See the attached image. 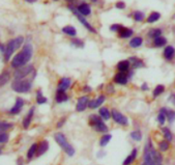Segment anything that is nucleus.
<instances>
[{
    "label": "nucleus",
    "instance_id": "nucleus-50",
    "mask_svg": "<svg viewBox=\"0 0 175 165\" xmlns=\"http://www.w3.org/2000/svg\"><path fill=\"white\" fill-rule=\"evenodd\" d=\"M84 90H85V91H90V90H91V88H90V87H88V86L86 85L85 87H84Z\"/></svg>",
    "mask_w": 175,
    "mask_h": 165
},
{
    "label": "nucleus",
    "instance_id": "nucleus-45",
    "mask_svg": "<svg viewBox=\"0 0 175 165\" xmlns=\"http://www.w3.org/2000/svg\"><path fill=\"white\" fill-rule=\"evenodd\" d=\"M115 6H116V9H125V3L123 1H119L115 4Z\"/></svg>",
    "mask_w": 175,
    "mask_h": 165
},
{
    "label": "nucleus",
    "instance_id": "nucleus-41",
    "mask_svg": "<svg viewBox=\"0 0 175 165\" xmlns=\"http://www.w3.org/2000/svg\"><path fill=\"white\" fill-rule=\"evenodd\" d=\"M168 148H169V141H167V140L161 141L160 142V150L165 152V151L168 150Z\"/></svg>",
    "mask_w": 175,
    "mask_h": 165
},
{
    "label": "nucleus",
    "instance_id": "nucleus-37",
    "mask_svg": "<svg viewBox=\"0 0 175 165\" xmlns=\"http://www.w3.org/2000/svg\"><path fill=\"white\" fill-rule=\"evenodd\" d=\"M130 137L136 141H140L142 139V134H141L140 131H134V132L130 133Z\"/></svg>",
    "mask_w": 175,
    "mask_h": 165
},
{
    "label": "nucleus",
    "instance_id": "nucleus-33",
    "mask_svg": "<svg viewBox=\"0 0 175 165\" xmlns=\"http://www.w3.org/2000/svg\"><path fill=\"white\" fill-rule=\"evenodd\" d=\"M100 115L102 116V119H106V120H108L111 117L110 111H109V110L107 109V108H101L100 109Z\"/></svg>",
    "mask_w": 175,
    "mask_h": 165
},
{
    "label": "nucleus",
    "instance_id": "nucleus-10",
    "mask_svg": "<svg viewBox=\"0 0 175 165\" xmlns=\"http://www.w3.org/2000/svg\"><path fill=\"white\" fill-rule=\"evenodd\" d=\"M88 103H89V99L88 97H81V98L78 100V103H77V106H76V109H77L78 112H81V111H84L86 109V107L88 106Z\"/></svg>",
    "mask_w": 175,
    "mask_h": 165
},
{
    "label": "nucleus",
    "instance_id": "nucleus-3",
    "mask_svg": "<svg viewBox=\"0 0 175 165\" xmlns=\"http://www.w3.org/2000/svg\"><path fill=\"white\" fill-rule=\"evenodd\" d=\"M23 42H24V38H23V36H18V38H12V40H10L9 43H7L4 50L5 61H9L10 57H12V55L14 54V52L16 50H18V49L23 45Z\"/></svg>",
    "mask_w": 175,
    "mask_h": 165
},
{
    "label": "nucleus",
    "instance_id": "nucleus-27",
    "mask_svg": "<svg viewBox=\"0 0 175 165\" xmlns=\"http://www.w3.org/2000/svg\"><path fill=\"white\" fill-rule=\"evenodd\" d=\"M10 76H9V72H3L0 74V87L6 84L9 82Z\"/></svg>",
    "mask_w": 175,
    "mask_h": 165
},
{
    "label": "nucleus",
    "instance_id": "nucleus-8",
    "mask_svg": "<svg viewBox=\"0 0 175 165\" xmlns=\"http://www.w3.org/2000/svg\"><path fill=\"white\" fill-rule=\"evenodd\" d=\"M34 69H33L32 65H27V67H22V68H18L15 71V79L16 80H20V79H24L26 76H28L30 73H32Z\"/></svg>",
    "mask_w": 175,
    "mask_h": 165
},
{
    "label": "nucleus",
    "instance_id": "nucleus-5",
    "mask_svg": "<svg viewBox=\"0 0 175 165\" xmlns=\"http://www.w3.org/2000/svg\"><path fill=\"white\" fill-rule=\"evenodd\" d=\"M12 88L17 93H27L31 88V83L28 80H16L12 83Z\"/></svg>",
    "mask_w": 175,
    "mask_h": 165
},
{
    "label": "nucleus",
    "instance_id": "nucleus-16",
    "mask_svg": "<svg viewBox=\"0 0 175 165\" xmlns=\"http://www.w3.org/2000/svg\"><path fill=\"white\" fill-rule=\"evenodd\" d=\"M175 56V49L172 46H167L164 50V57L167 60H171Z\"/></svg>",
    "mask_w": 175,
    "mask_h": 165
},
{
    "label": "nucleus",
    "instance_id": "nucleus-26",
    "mask_svg": "<svg viewBox=\"0 0 175 165\" xmlns=\"http://www.w3.org/2000/svg\"><path fill=\"white\" fill-rule=\"evenodd\" d=\"M161 112H164V113L166 114V116H167V119H169V122H173V120L175 119V111H173V110L167 109V108H162Z\"/></svg>",
    "mask_w": 175,
    "mask_h": 165
},
{
    "label": "nucleus",
    "instance_id": "nucleus-55",
    "mask_svg": "<svg viewBox=\"0 0 175 165\" xmlns=\"http://www.w3.org/2000/svg\"><path fill=\"white\" fill-rule=\"evenodd\" d=\"M174 35H175V28H174Z\"/></svg>",
    "mask_w": 175,
    "mask_h": 165
},
{
    "label": "nucleus",
    "instance_id": "nucleus-11",
    "mask_svg": "<svg viewBox=\"0 0 175 165\" xmlns=\"http://www.w3.org/2000/svg\"><path fill=\"white\" fill-rule=\"evenodd\" d=\"M23 106H24V100L21 99V98H18L17 101H16V103H15V106L9 110V113L10 114L20 113V111H21V109H22Z\"/></svg>",
    "mask_w": 175,
    "mask_h": 165
},
{
    "label": "nucleus",
    "instance_id": "nucleus-36",
    "mask_svg": "<svg viewBox=\"0 0 175 165\" xmlns=\"http://www.w3.org/2000/svg\"><path fill=\"white\" fill-rule=\"evenodd\" d=\"M164 90H165V87H164V85H158L155 88V90H153V97H159V96L161 95V94L164 93Z\"/></svg>",
    "mask_w": 175,
    "mask_h": 165
},
{
    "label": "nucleus",
    "instance_id": "nucleus-30",
    "mask_svg": "<svg viewBox=\"0 0 175 165\" xmlns=\"http://www.w3.org/2000/svg\"><path fill=\"white\" fill-rule=\"evenodd\" d=\"M133 18H134V20L136 22H142L145 18V15H144V13L139 12V10H136L134 14H133Z\"/></svg>",
    "mask_w": 175,
    "mask_h": 165
},
{
    "label": "nucleus",
    "instance_id": "nucleus-39",
    "mask_svg": "<svg viewBox=\"0 0 175 165\" xmlns=\"http://www.w3.org/2000/svg\"><path fill=\"white\" fill-rule=\"evenodd\" d=\"M12 127V124L6 122H0V131H6Z\"/></svg>",
    "mask_w": 175,
    "mask_h": 165
},
{
    "label": "nucleus",
    "instance_id": "nucleus-18",
    "mask_svg": "<svg viewBox=\"0 0 175 165\" xmlns=\"http://www.w3.org/2000/svg\"><path fill=\"white\" fill-rule=\"evenodd\" d=\"M55 99H56V102H57V103H62V102L67 101L69 97H67V95H66V94H65V91H64V90H57Z\"/></svg>",
    "mask_w": 175,
    "mask_h": 165
},
{
    "label": "nucleus",
    "instance_id": "nucleus-19",
    "mask_svg": "<svg viewBox=\"0 0 175 165\" xmlns=\"http://www.w3.org/2000/svg\"><path fill=\"white\" fill-rule=\"evenodd\" d=\"M119 38H129L130 36L133 35V33H134V31L132 29H130V28H127V27H122L121 30L119 31Z\"/></svg>",
    "mask_w": 175,
    "mask_h": 165
},
{
    "label": "nucleus",
    "instance_id": "nucleus-53",
    "mask_svg": "<svg viewBox=\"0 0 175 165\" xmlns=\"http://www.w3.org/2000/svg\"><path fill=\"white\" fill-rule=\"evenodd\" d=\"M18 165H23L22 164V161H21V159H19V161H18Z\"/></svg>",
    "mask_w": 175,
    "mask_h": 165
},
{
    "label": "nucleus",
    "instance_id": "nucleus-34",
    "mask_svg": "<svg viewBox=\"0 0 175 165\" xmlns=\"http://www.w3.org/2000/svg\"><path fill=\"white\" fill-rule=\"evenodd\" d=\"M111 138H112V136L110 134H106V135H104L103 137L101 138V140H100V145L101 146H105L108 145V142L111 140Z\"/></svg>",
    "mask_w": 175,
    "mask_h": 165
},
{
    "label": "nucleus",
    "instance_id": "nucleus-48",
    "mask_svg": "<svg viewBox=\"0 0 175 165\" xmlns=\"http://www.w3.org/2000/svg\"><path fill=\"white\" fill-rule=\"evenodd\" d=\"M142 90H148V86H147V84H146V83H144V84L142 85Z\"/></svg>",
    "mask_w": 175,
    "mask_h": 165
},
{
    "label": "nucleus",
    "instance_id": "nucleus-21",
    "mask_svg": "<svg viewBox=\"0 0 175 165\" xmlns=\"http://www.w3.org/2000/svg\"><path fill=\"white\" fill-rule=\"evenodd\" d=\"M117 69H118L120 72H127L130 69V61L129 60H121V61L118 62L117 64Z\"/></svg>",
    "mask_w": 175,
    "mask_h": 165
},
{
    "label": "nucleus",
    "instance_id": "nucleus-7",
    "mask_svg": "<svg viewBox=\"0 0 175 165\" xmlns=\"http://www.w3.org/2000/svg\"><path fill=\"white\" fill-rule=\"evenodd\" d=\"M69 9H70V12H72L73 14H74V15L76 16V17L78 18V20L80 21V23H81V24H82L83 26H84V27L86 28V29H87V30H89L90 32H92V33H95V32H96L95 28H93L92 26H91V25L89 24V23H88V21L86 20L85 18H84V16H83V15H81L80 13L78 12L77 7H75L74 5L70 4V5H69Z\"/></svg>",
    "mask_w": 175,
    "mask_h": 165
},
{
    "label": "nucleus",
    "instance_id": "nucleus-46",
    "mask_svg": "<svg viewBox=\"0 0 175 165\" xmlns=\"http://www.w3.org/2000/svg\"><path fill=\"white\" fill-rule=\"evenodd\" d=\"M65 122V119H61V120H60V122L58 123V124H57V127L58 128H60L62 126V124H63V123Z\"/></svg>",
    "mask_w": 175,
    "mask_h": 165
},
{
    "label": "nucleus",
    "instance_id": "nucleus-6",
    "mask_svg": "<svg viewBox=\"0 0 175 165\" xmlns=\"http://www.w3.org/2000/svg\"><path fill=\"white\" fill-rule=\"evenodd\" d=\"M89 124L90 126H92V127L95 128V130L98 131V132H107V130H108V128H107V126L105 125V123L103 122V119L95 114L90 115Z\"/></svg>",
    "mask_w": 175,
    "mask_h": 165
},
{
    "label": "nucleus",
    "instance_id": "nucleus-49",
    "mask_svg": "<svg viewBox=\"0 0 175 165\" xmlns=\"http://www.w3.org/2000/svg\"><path fill=\"white\" fill-rule=\"evenodd\" d=\"M4 50H5L4 46H3V45H1V44H0V51H1V52H3V53H4Z\"/></svg>",
    "mask_w": 175,
    "mask_h": 165
},
{
    "label": "nucleus",
    "instance_id": "nucleus-43",
    "mask_svg": "<svg viewBox=\"0 0 175 165\" xmlns=\"http://www.w3.org/2000/svg\"><path fill=\"white\" fill-rule=\"evenodd\" d=\"M123 27L122 25L120 24H113L110 26V30L111 31H115V32H119L120 30H121V28Z\"/></svg>",
    "mask_w": 175,
    "mask_h": 165
},
{
    "label": "nucleus",
    "instance_id": "nucleus-31",
    "mask_svg": "<svg viewBox=\"0 0 175 165\" xmlns=\"http://www.w3.org/2000/svg\"><path fill=\"white\" fill-rule=\"evenodd\" d=\"M36 151H38V145L33 143V145L30 146V148L28 150V153H27V158L29 159V160L32 159V157L36 154Z\"/></svg>",
    "mask_w": 175,
    "mask_h": 165
},
{
    "label": "nucleus",
    "instance_id": "nucleus-51",
    "mask_svg": "<svg viewBox=\"0 0 175 165\" xmlns=\"http://www.w3.org/2000/svg\"><path fill=\"white\" fill-rule=\"evenodd\" d=\"M65 1H67V2H70V3H75L77 0H65Z\"/></svg>",
    "mask_w": 175,
    "mask_h": 165
},
{
    "label": "nucleus",
    "instance_id": "nucleus-52",
    "mask_svg": "<svg viewBox=\"0 0 175 165\" xmlns=\"http://www.w3.org/2000/svg\"><path fill=\"white\" fill-rule=\"evenodd\" d=\"M25 1L29 2V3H32V2H35V1H36V0H25Z\"/></svg>",
    "mask_w": 175,
    "mask_h": 165
},
{
    "label": "nucleus",
    "instance_id": "nucleus-44",
    "mask_svg": "<svg viewBox=\"0 0 175 165\" xmlns=\"http://www.w3.org/2000/svg\"><path fill=\"white\" fill-rule=\"evenodd\" d=\"M9 141V134L6 133H0V143H5Z\"/></svg>",
    "mask_w": 175,
    "mask_h": 165
},
{
    "label": "nucleus",
    "instance_id": "nucleus-35",
    "mask_svg": "<svg viewBox=\"0 0 175 165\" xmlns=\"http://www.w3.org/2000/svg\"><path fill=\"white\" fill-rule=\"evenodd\" d=\"M36 102L38 104H45L47 102V98L43 96V93L41 90L38 91V95H36Z\"/></svg>",
    "mask_w": 175,
    "mask_h": 165
},
{
    "label": "nucleus",
    "instance_id": "nucleus-20",
    "mask_svg": "<svg viewBox=\"0 0 175 165\" xmlns=\"http://www.w3.org/2000/svg\"><path fill=\"white\" fill-rule=\"evenodd\" d=\"M70 78H62V79L60 80L59 84H58V90L65 91L67 88L70 87Z\"/></svg>",
    "mask_w": 175,
    "mask_h": 165
},
{
    "label": "nucleus",
    "instance_id": "nucleus-56",
    "mask_svg": "<svg viewBox=\"0 0 175 165\" xmlns=\"http://www.w3.org/2000/svg\"><path fill=\"white\" fill-rule=\"evenodd\" d=\"M0 152H1V148H0Z\"/></svg>",
    "mask_w": 175,
    "mask_h": 165
},
{
    "label": "nucleus",
    "instance_id": "nucleus-24",
    "mask_svg": "<svg viewBox=\"0 0 175 165\" xmlns=\"http://www.w3.org/2000/svg\"><path fill=\"white\" fill-rule=\"evenodd\" d=\"M143 43V38H140V36H136V38H133L130 42V46L132 48H139V47L142 45Z\"/></svg>",
    "mask_w": 175,
    "mask_h": 165
},
{
    "label": "nucleus",
    "instance_id": "nucleus-14",
    "mask_svg": "<svg viewBox=\"0 0 175 165\" xmlns=\"http://www.w3.org/2000/svg\"><path fill=\"white\" fill-rule=\"evenodd\" d=\"M104 101H105V96H100L96 100H92V101H89V103H88V106H89V108L91 109H95V108H98V107H100L102 104L104 103Z\"/></svg>",
    "mask_w": 175,
    "mask_h": 165
},
{
    "label": "nucleus",
    "instance_id": "nucleus-54",
    "mask_svg": "<svg viewBox=\"0 0 175 165\" xmlns=\"http://www.w3.org/2000/svg\"><path fill=\"white\" fill-rule=\"evenodd\" d=\"M90 1H92L93 3H95V2H98V0H90Z\"/></svg>",
    "mask_w": 175,
    "mask_h": 165
},
{
    "label": "nucleus",
    "instance_id": "nucleus-25",
    "mask_svg": "<svg viewBox=\"0 0 175 165\" xmlns=\"http://www.w3.org/2000/svg\"><path fill=\"white\" fill-rule=\"evenodd\" d=\"M62 32L70 36H76V35H77V30H76L74 26H64L62 28Z\"/></svg>",
    "mask_w": 175,
    "mask_h": 165
},
{
    "label": "nucleus",
    "instance_id": "nucleus-57",
    "mask_svg": "<svg viewBox=\"0 0 175 165\" xmlns=\"http://www.w3.org/2000/svg\"><path fill=\"white\" fill-rule=\"evenodd\" d=\"M174 18H175V15H174Z\"/></svg>",
    "mask_w": 175,
    "mask_h": 165
},
{
    "label": "nucleus",
    "instance_id": "nucleus-1",
    "mask_svg": "<svg viewBox=\"0 0 175 165\" xmlns=\"http://www.w3.org/2000/svg\"><path fill=\"white\" fill-rule=\"evenodd\" d=\"M31 56H32V46L28 43V44H26V45H24L23 50L21 51L20 53H18L14 58H12V67L15 68V69L24 67V65L31 59Z\"/></svg>",
    "mask_w": 175,
    "mask_h": 165
},
{
    "label": "nucleus",
    "instance_id": "nucleus-13",
    "mask_svg": "<svg viewBox=\"0 0 175 165\" xmlns=\"http://www.w3.org/2000/svg\"><path fill=\"white\" fill-rule=\"evenodd\" d=\"M114 82L118 83V84H121V85H124L127 83V76L125 73L123 72H119L117 73L114 77Z\"/></svg>",
    "mask_w": 175,
    "mask_h": 165
},
{
    "label": "nucleus",
    "instance_id": "nucleus-38",
    "mask_svg": "<svg viewBox=\"0 0 175 165\" xmlns=\"http://www.w3.org/2000/svg\"><path fill=\"white\" fill-rule=\"evenodd\" d=\"M70 44H72L73 46L77 47V48H83V47H84V43H83L81 40H79V38H74V40H72Z\"/></svg>",
    "mask_w": 175,
    "mask_h": 165
},
{
    "label": "nucleus",
    "instance_id": "nucleus-4",
    "mask_svg": "<svg viewBox=\"0 0 175 165\" xmlns=\"http://www.w3.org/2000/svg\"><path fill=\"white\" fill-rule=\"evenodd\" d=\"M54 138H55L56 142L60 145V148H61L62 150L67 154V155L74 156V154H75L74 148L70 145L69 141H67V139H66V137H65L62 133H56V134L54 135Z\"/></svg>",
    "mask_w": 175,
    "mask_h": 165
},
{
    "label": "nucleus",
    "instance_id": "nucleus-28",
    "mask_svg": "<svg viewBox=\"0 0 175 165\" xmlns=\"http://www.w3.org/2000/svg\"><path fill=\"white\" fill-rule=\"evenodd\" d=\"M160 18H161V14H160V13L152 12L149 16H148L147 22L148 23H155V22H156V21L160 20Z\"/></svg>",
    "mask_w": 175,
    "mask_h": 165
},
{
    "label": "nucleus",
    "instance_id": "nucleus-40",
    "mask_svg": "<svg viewBox=\"0 0 175 165\" xmlns=\"http://www.w3.org/2000/svg\"><path fill=\"white\" fill-rule=\"evenodd\" d=\"M163 133H164V136H165L167 141L172 140V133L170 132V130H169L168 128H163Z\"/></svg>",
    "mask_w": 175,
    "mask_h": 165
},
{
    "label": "nucleus",
    "instance_id": "nucleus-23",
    "mask_svg": "<svg viewBox=\"0 0 175 165\" xmlns=\"http://www.w3.org/2000/svg\"><path fill=\"white\" fill-rule=\"evenodd\" d=\"M33 112H34V108H31L29 110V112H28V114L26 115L24 120H23V126H24L25 129H27V128L29 127V125L31 123V119H32V116H33Z\"/></svg>",
    "mask_w": 175,
    "mask_h": 165
},
{
    "label": "nucleus",
    "instance_id": "nucleus-2",
    "mask_svg": "<svg viewBox=\"0 0 175 165\" xmlns=\"http://www.w3.org/2000/svg\"><path fill=\"white\" fill-rule=\"evenodd\" d=\"M162 155L152 148L151 140L149 139L146 143L144 152V163L143 165H162Z\"/></svg>",
    "mask_w": 175,
    "mask_h": 165
},
{
    "label": "nucleus",
    "instance_id": "nucleus-9",
    "mask_svg": "<svg viewBox=\"0 0 175 165\" xmlns=\"http://www.w3.org/2000/svg\"><path fill=\"white\" fill-rule=\"evenodd\" d=\"M112 117H113V119L115 120V122L117 123V124L121 125V126H127V117L124 116L122 113H120L119 111H117L116 109H113L112 110Z\"/></svg>",
    "mask_w": 175,
    "mask_h": 165
},
{
    "label": "nucleus",
    "instance_id": "nucleus-29",
    "mask_svg": "<svg viewBox=\"0 0 175 165\" xmlns=\"http://www.w3.org/2000/svg\"><path fill=\"white\" fill-rule=\"evenodd\" d=\"M167 44V40L163 36H158V38H153V45L155 47H163Z\"/></svg>",
    "mask_w": 175,
    "mask_h": 165
},
{
    "label": "nucleus",
    "instance_id": "nucleus-47",
    "mask_svg": "<svg viewBox=\"0 0 175 165\" xmlns=\"http://www.w3.org/2000/svg\"><path fill=\"white\" fill-rule=\"evenodd\" d=\"M170 100H172V103L175 105V95L174 94H172V95L170 96Z\"/></svg>",
    "mask_w": 175,
    "mask_h": 165
},
{
    "label": "nucleus",
    "instance_id": "nucleus-22",
    "mask_svg": "<svg viewBox=\"0 0 175 165\" xmlns=\"http://www.w3.org/2000/svg\"><path fill=\"white\" fill-rule=\"evenodd\" d=\"M136 157H137V150L136 148H134V150L132 151V153H130V155H129L127 157V159L123 161V163H122V165H130L133 163V162L135 161Z\"/></svg>",
    "mask_w": 175,
    "mask_h": 165
},
{
    "label": "nucleus",
    "instance_id": "nucleus-32",
    "mask_svg": "<svg viewBox=\"0 0 175 165\" xmlns=\"http://www.w3.org/2000/svg\"><path fill=\"white\" fill-rule=\"evenodd\" d=\"M162 35V30L160 28H155V29H151L149 32H148V36L151 38H155L158 36H161Z\"/></svg>",
    "mask_w": 175,
    "mask_h": 165
},
{
    "label": "nucleus",
    "instance_id": "nucleus-42",
    "mask_svg": "<svg viewBox=\"0 0 175 165\" xmlns=\"http://www.w3.org/2000/svg\"><path fill=\"white\" fill-rule=\"evenodd\" d=\"M166 119H167L166 114L164 113V112H161V111H160V113H159V115H158V120H159V123H160L161 125H164V124H165V122H166Z\"/></svg>",
    "mask_w": 175,
    "mask_h": 165
},
{
    "label": "nucleus",
    "instance_id": "nucleus-17",
    "mask_svg": "<svg viewBox=\"0 0 175 165\" xmlns=\"http://www.w3.org/2000/svg\"><path fill=\"white\" fill-rule=\"evenodd\" d=\"M129 61L132 69H138V68H142L143 65H144L142 60L139 59L138 57H130Z\"/></svg>",
    "mask_w": 175,
    "mask_h": 165
},
{
    "label": "nucleus",
    "instance_id": "nucleus-15",
    "mask_svg": "<svg viewBox=\"0 0 175 165\" xmlns=\"http://www.w3.org/2000/svg\"><path fill=\"white\" fill-rule=\"evenodd\" d=\"M49 148V143L47 140H44L41 141L40 145H38V151H36V155L38 156H41L44 155V154L46 153L47 151H48Z\"/></svg>",
    "mask_w": 175,
    "mask_h": 165
},
{
    "label": "nucleus",
    "instance_id": "nucleus-12",
    "mask_svg": "<svg viewBox=\"0 0 175 165\" xmlns=\"http://www.w3.org/2000/svg\"><path fill=\"white\" fill-rule=\"evenodd\" d=\"M77 9H78V12H79L81 15L84 16V17L85 16H89L91 14V9H90L89 4L85 3V2H82L81 4L78 5Z\"/></svg>",
    "mask_w": 175,
    "mask_h": 165
}]
</instances>
